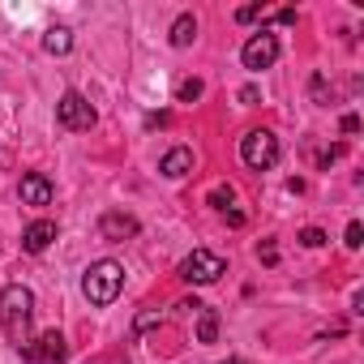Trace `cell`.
<instances>
[{
	"mask_svg": "<svg viewBox=\"0 0 364 364\" xmlns=\"http://www.w3.org/2000/svg\"><path fill=\"white\" fill-rule=\"evenodd\" d=\"M31 321H35V291L22 283H9L0 291V326L14 338V347L31 343Z\"/></svg>",
	"mask_w": 364,
	"mask_h": 364,
	"instance_id": "1",
	"label": "cell"
},
{
	"mask_svg": "<svg viewBox=\"0 0 364 364\" xmlns=\"http://www.w3.org/2000/svg\"><path fill=\"white\" fill-rule=\"evenodd\" d=\"M120 291H124V266H120V262L99 257V262H90V266H86V274H82V296H86L95 309L116 304V296H120Z\"/></svg>",
	"mask_w": 364,
	"mask_h": 364,
	"instance_id": "2",
	"label": "cell"
},
{
	"mask_svg": "<svg viewBox=\"0 0 364 364\" xmlns=\"http://www.w3.org/2000/svg\"><path fill=\"white\" fill-rule=\"evenodd\" d=\"M240 159H245V167H253V171H270V167L279 163V137H274L270 129H249V133L240 137Z\"/></svg>",
	"mask_w": 364,
	"mask_h": 364,
	"instance_id": "3",
	"label": "cell"
},
{
	"mask_svg": "<svg viewBox=\"0 0 364 364\" xmlns=\"http://www.w3.org/2000/svg\"><path fill=\"white\" fill-rule=\"evenodd\" d=\"M223 274H228V262H223L219 253H210V249H193L185 262H180V279L193 283V287H210V283H219Z\"/></svg>",
	"mask_w": 364,
	"mask_h": 364,
	"instance_id": "4",
	"label": "cell"
},
{
	"mask_svg": "<svg viewBox=\"0 0 364 364\" xmlns=\"http://www.w3.org/2000/svg\"><path fill=\"white\" fill-rule=\"evenodd\" d=\"M56 120H60V129H69V133H86V129L95 124V107H90L86 95L69 90V95H60V103H56Z\"/></svg>",
	"mask_w": 364,
	"mask_h": 364,
	"instance_id": "5",
	"label": "cell"
},
{
	"mask_svg": "<svg viewBox=\"0 0 364 364\" xmlns=\"http://www.w3.org/2000/svg\"><path fill=\"white\" fill-rule=\"evenodd\" d=\"M31 364H65L69 360V343H65V334L60 330H43L39 338H31L26 347H18Z\"/></svg>",
	"mask_w": 364,
	"mask_h": 364,
	"instance_id": "6",
	"label": "cell"
},
{
	"mask_svg": "<svg viewBox=\"0 0 364 364\" xmlns=\"http://www.w3.org/2000/svg\"><path fill=\"white\" fill-rule=\"evenodd\" d=\"M240 60H245V69H253V73L270 69V65L279 60V39H274L270 31H257V35L240 48Z\"/></svg>",
	"mask_w": 364,
	"mask_h": 364,
	"instance_id": "7",
	"label": "cell"
},
{
	"mask_svg": "<svg viewBox=\"0 0 364 364\" xmlns=\"http://www.w3.org/2000/svg\"><path fill=\"white\" fill-rule=\"evenodd\" d=\"M18 193H22V202H26V206H52V198H56V185H52V180H48L43 171H31V176H22Z\"/></svg>",
	"mask_w": 364,
	"mask_h": 364,
	"instance_id": "8",
	"label": "cell"
},
{
	"mask_svg": "<svg viewBox=\"0 0 364 364\" xmlns=\"http://www.w3.org/2000/svg\"><path fill=\"white\" fill-rule=\"evenodd\" d=\"M99 236H103V240H112V245L133 240V236H137V219H133V215H124V210H107V215L99 219Z\"/></svg>",
	"mask_w": 364,
	"mask_h": 364,
	"instance_id": "9",
	"label": "cell"
},
{
	"mask_svg": "<svg viewBox=\"0 0 364 364\" xmlns=\"http://www.w3.org/2000/svg\"><path fill=\"white\" fill-rule=\"evenodd\" d=\"M159 171H163L167 180H185V176L193 171V150H189V146H171V150L159 159Z\"/></svg>",
	"mask_w": 364,
	"mask_h": 364,
	"instance_id": "10",
	"label": "cell"
},
{
	"mask_svg": "<svg viewBox=\"0 0 364 364\" xmlns=\"http://www.w3.org/2000/svg\"><path fill=\"white\" fill-rule=\"evenodd\" d=\"M52 240H56V223H52V219H35V223L22 232V249H26V253H43Z\"/></svg>",
	"mask_w": 364,
	"mask_h": 364,
	"instance_id": "11",
	"label": "cell"
},
{
	"mask_svg": "<svg viewBox=\"0 0 364 364\" xmlns=\"http://www.w3.org/2000/svg\"><path fill=\"white\" fill-rule=\"evenodd\" d=\"M193 39H198V18L193 14H180L171 22V48H189Z\"/></svg>",
	"mask_w": 364,
	"mask_h": 364,
	"instance_id": "12",
	"label": "cell"
},
{
	"mask_svg": "<svg viewBox=\"0 0 364 364\" xmlns=\"http://www.w3.org/2000/svg\"><path fill=\"white\" fill-rule=\"evenodd\" d=\"M73 48V31L69 26H52L48 35H43V52H52V56H65Z\"/></svg>",
	"mask_w": 364,
	"mask_h": 364,
	"instance_id": "13",
	"label": "cell"
},
{
	"mask_svg": "<svg viewBox=\"0 0 364 364\" xmlns=\"http://www.w3.org/2000/svg\"><path fill=\"white\" fill-rule=\"evenodd\" d=\"M215 338H219V313H210L202 304V313H198V343H215Z\"/></svg>",
	"mask_w": 364,
	"mask_h": 364,
	"instance_id": "14",
	"label": "cell"
},
{
	"mask_svg": "<svg viewBox=\"0 0 364 364\" xmlns=\"http://www.w3.org/2000/svg\"><path fill=\"white\" fill-rule=\"evenodd\" d=\"M202 90H206V86H202L198 77H185V82H180V90H176V99H180V103H193V99H202Z\"/></svg>",
	"mask_w": 364,
	"mask_h": 364,
	"instance_id": "15",
	"label": "cell"
},
{
	"mask_svg": "<svg viewBox=\"0 0 364 364\" xmlns=\"http://www.w3.org/2000/svg\"><path fill=\"white\" fill-rule=\"evenodd\" d=\"M232 198H236V193H232V185H219V189L210 193V206H215V210H228V206H232Z\"/></svg>",
	"mask_w": 364,
	"mask_h": 364,
	"instance_id": "16",
	"label": "cell"
},
{
	"mask_svg": "<svg viewBox=\"0 0 364 364\" xmlns=\"http://www.w3.org/2000/svg\"><path fill=\"white\" fill-rule=\"evenodd\" d=\"M300 245H304V249H321V245H326V232H321V228H304V232H300Z\"/></svg>",
	"mask_w": 364,
	"mask_h": 364,
	"instance_id": "17",
	"label": "cell"
},
{
	"mask_svg": "<svg viewBox=\"0 0 364 364\" xmlns=\"http://www.w3.org/2000/svg\"><path fill=\"white\" fill-rule=\"evenodd\" d=\"M343 245H347V249H360V245H364V228H360V223H347Z\"/></svg>",
	"mask_w": 364,
	"mask_h": 364,
	"instance_id": "18",
	"label": "cell"
},
{
	"mask_svg": "<svg viewBox=\"0 0 364 364\" xmlns=\"http://www.w3.org/2000/svg\"><path fill=\"white\" fill-rule=\"evenodd\" d=\"M313 99H317V103H330V86H326V77H321V73L313 77Z\"/></svg>",
	"mask_w": 364,
	"mask_h": 364,
	"instance_id": "19",
	"label": "cell"
},
{
	"mask_svg": "<svg viewBox=\"0 0 364 364\" xmlns=\"http://www.w3.org/2000/svg\"><path fill=\"white\" fill-rule=\"evenodd\" d=\"M257 257H262V262H266V266H274V262H279V249H274V245H270V240H266V245H262V249H257Z\"/></svg>",
	"mask_w": 364,
	"mask_h": 364,
	"instance_id": "20",
	"label": "cell"
},
{
	"mask_svg": "<svg viewBox=\"0 0 364 364\" xmlns=\"http://www.w3.org/2000/svg\"><path fill=\"white\" fill-rule=\"evenodd\" d=\"M257 18H262V9H257V5H245V9L236 14V22H257Z\"/></svg>",
	"mask_w": 364,
	"mask_h": 364,
	"instance_id": "21",
	"label": "cell"
},
{
	"mask_svg": "<svg viewBox=\"0 0 364 364\" xmlns=\"http://www.w3.org/2000/svg\"><path fill=\"white\" fill-rule=\"evenodd\" d=\"M163 321V313H141L137 317V330H150V326H159Z\"/></svg>",
	"mask_w": 364,
	"mask_h": 364,
	"instance_id": "22",
	"label": "cell"
},
{
	"mask_svg": "<svg viewBox=\"0 0 364 364\" xmlns=\"http://www.w3.org/2000/svg\"><path fill=\"white\" fill-rule=\"evenodd\" d=\"M270 22H283V26H291V22H296V9H279Z\"/></svg>",
	"mask_w": 364,
	"mask_h": 364,
	"instance_id": "23",
	"label": "cell"
},
{
	"mask_svg": "<svg viewBox=\"0 0 364 364\" xmlns=\"http://www.w3.org/2000/svg\"><path fill=\"white\" fill-rule=\"evenodd\" d=\"M240 103L253 107V103H257V86H245V90H240Z\"/></svg>",
	"mask_w": 364,
	"mask_h": 364,
	"instance_id": "24",
	"label": "cell"
},
{
	"mask_svg": "<svg viewBox=\"0 0 364 364\" xmlns=\"http://www.w3.org/2000/svg\"><path fill=\"white\" fill-rule=\"evenodd\" d=\"M355 129H360V116L347 112V116H343V133H355Z\"/></svg>",
	"mask_w": 364,
	"mask_h": 364,
	"instance_id": "25",
	"label": "cell"
},
{
	"mask_svg": "<svg viewBox=\"0 0 364 364\" xmlns=\"http://www.w3.org/2000/svg\"><path fill=\"white\" fill-rule=\"evenodd\" d=\"M223 364H249V360H223Z\"/></svg>",
	"mask_w": 364,
	"mask_h": 364,
	"instance_id": "26",
	"label": "cell"
}]
</instances>
